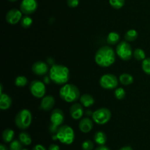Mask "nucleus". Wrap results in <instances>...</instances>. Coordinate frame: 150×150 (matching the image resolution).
Here are the masks:
<instances>
[{
  "mask_svg": "<svg viewBox=\"0 0 150 150\" xmlns=\"http://www.w3.org/2000/svg\"><path fill=\"white\" fill-rule=\"evenodd\" d=\"M55 135L57 140L66 145H70L75 140L74 130L69 125H62L60 126Z\"/></svg>",
  "mask_w": 150,
  "mask_h": 150,
  "instance_id": "4",
  "label": "nucleus"
},
{
  "mask_svg": "<svg viewBox=\"0 0 150 150\" xmlns=\"http://www.w3.org/2000/svg\"><path fill=\"white\" fill-rule=\"evenodd\" d=\"M80 102L83 107H90L95 103V99L92 95L89 94H84L80 97Z\"/></svg>",
  "mask_w": 150,
  "mask_h": 150,
  "instance_id": "18",
  "label": "nucleus"
},
{
  "mask_svg": "<svg viewBox=\"0 0 150 150\" xmlns=\"http://www.w3.org/2000/svg\"><path fill=\"white\" fill-rule=\"evenodd\" d=\"M12 99L8 94H1L0 95V108L2 110H7L12 105Z\"/></svg>",
  "mask_w": 150,
  "mask_h": 150,
  "instance_id": "17",
  "label": "nucleus"
},
{
  "mask_svg": "<svg viewBox=\"0 0 150 150\" xmlns=\"http://www.w3.org/2000/svg\"><path fill=\"white\" fill-rule=\"evenodd\" d=\"M0 150H10L7 149V147L4 144H1L0 145Z\"/></svg>",
  "mask_w": 150,
  "mask_h": 150,
  "instance_id": "38",
  "label": "nucleus"
},
{
  "mask_svg": "<svg viewBox=\"0 0 150 150\" xmlns=\"http://www.w3.org/2000/svg\"><path fill=\"white\" fill-rule=\"evenodd\" d=\"M32 150H47L46 148L42 144H37L33 147Z\"/></svg>",
  "mask_w": 150,
  "mask_h": 150,
  "instance_id": "34",
  "label": "nucleus"
},
{
  "mask_svg": "<svg viewBox=\"0 0 150 150\" xmlns=\"http://www.w3.org/2000/svg\"><path fill=\"white\" fill-rule=\"evenodd\" d=\"M133 57H135V59L139 60V61H141V60L143 61L146 58V54H145V51L142 49L137 48L133 51Z\"/></svg>",
  "mask_w": 150,
  "mask_h": 150,
  "instance_id": "26",
  "label": "nucleus"
},
{
  "mask_svg": "<svg viewBox=\"0 0 150 150\" xmlns=\"http://www.w3.org/2000/svg\"><path fill=\"white\" fill-rule=\"evenodd\" d=\"M38 4L37 0H22L20 4V10L25 15L33 14L37 10Z\"/></svg>",
  "mask_w": 150,
  "mask_h": 150,
  "instance_id": "11",
  "label": "nucleus"
},
{
  "mask_svg": "<svg viewBox=\"0 0 150 150\" xmlns=\"http://www.w3.org/2000/svg\"><path fill=\"white\" fill-rule=\"evenodd\" d=\"M32 121V113L28 109H22L16 114L15 124L20 129H26L29 127Z\"/></svg>",
  "mask_w": 150,
  "mask_h": 150,
  "instance_id": "6",
  "label": "nucleus"
},
{
  "mask_svg": "<svg viewBox=\"0 0 150 150\" xmlns=\"http://www.w3.org/2000/svg\"><path fill=\"white\" fill-rule=\"evenodd\" d=\"M119 150H133V149L131 146H125L120 148Z\"/></svg>",
  "mask_w": 150,
  "mask_h": 150,
  "instance_id": "37",
  "label": "nucleus"
},
{
  "mask_svg": "<svg viewBox=\"0 0 150 150\" xmlns=\"http://www.w3.org/2000/svg\"><path fill=\"white\" fill-rule=\"evenodd\" d=\"M10 150H22L23 149V144L21 143L19 140H13L10 143L9 146Z\"/></svg>",
  "mask_w": 150,
  "mask_h": 150,
  "instance_id": "29",
  "label": "nucleus"
},
{
  "mask_svg": "<svg viewBox=\"0 0 150 150\" xmlns=\"http://www.w3.org/2000/svg\"><path fill=\"white\" fill-rule=\"evenodd\" d=\"M50 79L57 85H64L67 84L70 77V70L65 66L54 64L49 70Z\"/></svg>",
  "mask_w": 150,
  "mask_h": 150,
  "instance_id": "2",
  "label": "nucleus"
},
{
  "mask_svg": "<svg viewBox=\"0 0 150 150\" xmlns=\"http://www.w3.org/2000/svg\"><path fill=\"white\" fill-rule=\"evenodd\" d=\"M29 91L35 98L40 99L45 96L46 88L44 82L41 80H33L29 85Z\"/></svg>",
  "mask_w": 150,
  "mask_h": 150,
  "instance_id": "10",
  "label": "nucleus"
},
{
  "mask_svg": "<svg viewBox=\"0 0 150 150\" xmlns=\"http://www.w3.org/2000/svg\"><path fill=\"white\" fill-rule=\"evenodd\" d=\"M95 150H111L108 146H106L105 145L103 146H98Z\"/></svg>",
  "mask_w": 150,
  "mask_h": 150,
  "instance_id": "36",
  "label": "nucleus"
},
{
  "mask_svg": "<svg viewBox=\"0 0 150 150\" xmlns=\"http://www.w3.org/2000/svg\"><path fill=\"white\" fill-rule=\"evenodd\" d=\"M119 81L120 83L123 85H131L134 81V78L131 74L127 73H123L120 74L119 77Z\"/></svg>",
  "mask_w": 150,
  "mask_h": 150,
  "instance_id": "20",
  "label": "nucleus"
},
{
  "mask_svg": "<svg viewBox=\"0 0 150 150\" xmlns=\"http://www.w3.org/2000/svg\"><path fill=\"white\" fill-rule=\"evenodd\" d=\"M54 105H55L54 97L51 95H47L42 98L40 107L44 111H49V110H52Z\"/></svg>",
  "mask_w": 150,
  "mask_h": 150,
  "instance_id": "15",
  "label": "nucleus"
},
{
  "mask_svg": "<svg viewBox=\"0 0 150 150\" xmlns=\"http://www.w3.org/2000/svg\"><path fill=\"white\" fill-rule=\"evenodd\" d=\"M18 140L23 146H29L32 144L31 135L26 132H21L18 135Z\"/></svg>",
  "mask_w": 150,
  "mask_h": 150,
  "instance_id": "23",
  "label": "nucleus"
},
{
  "mask_svg": "<svg viewBox=\"0 0 150 150\" xmlns=\"http://www.w3.org/2000/svg\"><path fill=\"white\" fill-rule=\"evenodd\" d=\"M22 17H23V13L20 10L18 9H11L7 13L5 16L6 21L8 24L12 25H15L16 24L21 21Z\"/></svg>",
  "mask_w": 150,
  "mask_h": 150,
  "instance_id": "12",
  "label": "nucleus"
},
{
  "mask_svg": "<svg viewBox=\"0 0 150 150\" xmlns=\"http://www.w3.org/2000/svg\"><path fill=\"white\" fill-rule=\"evenodd\" d=\"M99 83L104 89L112 90L117 88L119 80L117 76L113 74H105L100 78Z\"/></svg>",
  "mask_w": 150,
  "mask_h": 150,
  "instance_id": "9",
  "label": "nucleus"
},
{
  "mask_svg": "<svg viewBox=\"0 0 150 150\" xmlns=\"http://www.w3.org/2000/svg\"><path fill=\"white\" fill-rule=\"evenodd\" d=\"M92 120L99 125H103L108 123L111 118V112L106 107H101L93 112L92 115Z\"/></svg>",
  "mask_w": 150,
  "mask_h": 150,
  "instance_id": "8",
  "label": "nucleus"
},
{
  "mask_svg": "<svg viewBox=\"0 0 150 150\" xmlns=\"http://www.w3.org/2000/svg\"><path fill=\"white\" fill-rule=\"evenodd\" d=\"M126 92L124 88H117L114 91V96L117 99L122 100L125 98Z\"/></svg>",
  "mask_w": 150,
  "mask_h": 150,
  "instance_id": "30",
  "label": "nucleus"
},
{
  "mask_svg": "<svg viewBox=\"0 0 150 150\" xmlns=\"http://www.w3.org/2000/svg\"><path fill=\"white\" fill-rule=\"evenodd\" d=\"M59 96L66 102H75L80 99V91L76 85L67 83L60 88Z\"/></svg>",
  "mask_w": 150,
  "mask_h": 150,
  "instance_id": "3",
  "label": "nucleus"
},
{
  "mask_svg": "<svg viewBox=\"0 0 150 150\" xmlns=\"http://www.w3.org/2000/svg\"><path fill=\"white\" fill-rule=\"evenodd\" d=\"M22 150H29V149H23Z\"/></svg>",
  "mask_w": 150,
  "mask_h": 150,
  "instance_id": "40",
  "label": "nucleus"
},
{
  "mask_svg": "<svg viewBox=\"0 0 150 150\" xmlns=\"http://www.w3.org/2000/svg\"><path fill=\"white\" fill-rule=\"evenodd\" d=\"M48 150H60L59 146L56 144H52L48 146Z\"/></svg>",
  "mask_w": 150,
  "mask_h": 150,
  "instance_id": "35",
  "label": "nucleus"
},
{
  "mask_svg": "<svg viewBox=\"0 0 150 150\" xmlns=\"http://www.w3.org/2000/svg\"><path fill=\"white\" fill-rule=\"evenodd\" d=\"M111 7L116 10H120L125 4V0H108Z\"/></svg>",
  "mask_w": 150,
  "mask_h": 150,
  "instance_id": "28",
  "label": "nucleus"
},
{
  "mask_svg": "<svg viewBox=\"0 0 150 150\" xmlns=\"http://www.w3.org/2000/svg\"><path fill=\"white\" fill-rule=\"evenodd\" d=\"M94 126V121L89 117L82 118L79 124V127L83 133H88L92 129Z\"/></svg>",
  "mask_w": 150,
  "mask_h": 150,
  "instance_id": "16",
  "label": "nucleus"
},
{
  "mask_svg": "<svg viewBox=\"0 0 150 150\" xmlns=\"http://www.w3.org/2000/svg\"><path fill=\"white\" fill-rule=\"evenodd\" d=\"M21 25L23 28L24 29H28V28L32 26V23H33V20H32V18L30 17L28 15H25L24 16H23L21 20Z\"/></svg>",
  "mask_w": 150,
  "mask_h": 150,
  "instance_id": "25",
  "label": "nucleus"
},
{
  "mask_svg": "<svg viewBox=\"0 0 150 150\" xmlns=\"http://www.w3.org/2000/svg\"><path fill=\"white\" fill-rule=\"evenodd\" d=\"M67 4L69 7L75 8L79 4V0H67Z\"/></svg>",
  "mask_w": 150,
  "mask_h": 150,
  "instance_id": "33",
  "label": "nucleus"
},
{
  "mask_svg": "<svg viewBox=\"0 0 150 150\" xmlns=\"http://www.w3.org/2000/svg\"><path fill=\"white\" fill-rule=\"evenodd\" d=\"M28 79L25 76H18L15 79V85L19 88H23L27 85Z\"/></svg>",
  "mask_w": 150,
  "mask_h": 150,
  "instance_id": "27",
  "label": "nucleus"
},
{
  "mask_svg": "<svg viewBox=\"0 0 150 150\" xmlns=\"http://www.w3.org/2000/svg\"><path fill=\"white\" fill-rule=\"evenodd\" d=\"M64 121V112L61 109L56 108L52 110L50 116L49 131L52 135H55L57 130Z\"/></svg>",
  "mask_w": 150,
  "mask_h": 150,
  "instance_id": "5",
  "label": "nucleus"
},
{
  "mask_svg": "<svg viewBox=\"0 0 150 150\" xmlns=\"http://www.w3.org/2000/svg\"><path fill=\"white\" fill-rule=\"evenodd\" d=\"M9 1H10V2H15V1H18V0H8Z\"/></svg>",
  "mask_w": 150,
  "mask_h": 150,
  "instance_id": "39",
  "label": "nucleus"
},
{
  "mask_svg": "<svg viewBox=\"0 0 150 150\" xmlns=\"http://www.w3.org/2000/svg\"><path fill=\"white\" fill-rule=\"evenodd\" d=\"M95 147L94 142L91 140H86L81 144L82 150H93Z\"/></svg>",
  "mask_w": 150,
  "mask_h": 150,
  "instance_id": "32",
  "label": "nucleus"
},
{
  "mask_svg": "<svg viewBox=\"0 0 150 150\" xmlns=\"http://www.w3.org/2000/svg\"><path fill=\"white\" fill-rule=\"evenodd\" d=\"M48 64L43 61H37L33 63L32 66V71L35 74L38 76H43L49 71Z\"/></svg>",
  "mask_w": 150,
  "mask_h": 150,
  "instance_id": "13",
  "label": "nucleus"
},
{
  "mask_svg": "<svg viewBox=\"0 0 150 150\" xmlns=\"http://www.w3.org/2000/svg\"><path fill=\"white\" fill-rule=\"evenodd\" d=\"M120 40V35L117 32H111L107 36L106 41L108 45H116Z\"/></svg>",
  "mask_w": 150,
  "mask_h": 150,
  "instance_id": "21",
  "label": "nucleus"
},
{
  "mask_svg": "<svg viewBox=\"0 0 150 150\" xmlns=\"http://www.w3.org/2000/svg\"><path fill=\"white\" fill-rule=\"evenodd\" d=\"M116 54L121 60L124 61L130 60L133 57V51L131 46L127 41H122L116 47Z\"/></svg>",
  "mask_w": 150,
  "mask_h": 150,
  "instance_id": "7",
  "label": "nucleus"
},
{
  "mask_svg": "<svg viewBox=\"0 0 150 150\" xmlns=\"http://www.w3.org/2000/svg\"><path fill=\"white\" fill-rule=\"evenodd\" d=\"M138 35H139V33H138L136 29H129L125 34V40L127 42H132V41H134L137 39Z\"/></svg>",
  "mask_w": 150,
  "mask_h": 150,
  "instance_id": "24",
  "label": "nucleus"
},
{
  "mask_svg": "<svg viewBox=\"0 0 150 150\" xmlns=\"http://www.w3.org/2000/svg\"><path fill=\"white\" fill-rule=\"evenodd\" d=\"M83 106L80 103H74L70 107V116L75 120H79L82 119L83 115Z\"/></svg>",
  "mask_w": 150,
  "mask_h": 150,
  "instance_id": "14",
  "label": "nucleus"
},
{
  "mask_svg": "<svg viewBox=\"0 0 150 150\" xmlns=\"http://www.w3.org/2000/svg\"><path fill=\"white\" fill-rule=\"evenodd\" d=\"M94 141L99 146L105 145L107 141L106 134L103 131H98L94 135Z\"/></svg>",
  "mask_w": 150,
  "mask_h": 150,
  "instance_id": "19",
  "label": "nucleus"
},
{
  "mask_svg": "<svg viewBox=\"0 0 150 150\" xmlns=\"http://www.w3.org/2000/svg\"><path fill=\"white\" fill-rule=\"evenodd\" d=\"M142 68L145 74L150 75V57H146L142 61Z\"/></svg>",
  "mask_w": 150,
  "mask_h": 150,
  "instance_id": "31",
  "label": "nucleus"
},
{
  "mask_svg": "<svg viewBox=\"0 0 150 150\" xmlns=\"http://www.w3.org/2000/svg\"><path fill=\"white\" fill-rule=\"evenodd\" d=\"M116 60V51L110 46H103L98 49L95 55L97 65L103 68L112 66Z\"/></svg>",
  "mask_w": 150,
  "mask_h": 150,
  "instance_id": "1",
  "label": "nucleus"
},
{
  "mask_svg": "<svg viewBox=\"0 0 150 150\" xmlns=\"http://www.w3.org/2000/svg\"><path fill=\"white\" fill-rule=\"evenodd\" d=\"M15 132L12 129L7 128L2 132V139L4 143H10L13 141Z\"/></svg>",
  "mask_w": 150,
  "mask_h": 150,
  "instance_id": "22",
  "label": "nucleus"
}]
</instances>
